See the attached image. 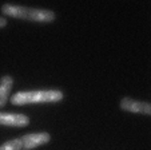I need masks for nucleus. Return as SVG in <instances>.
Instances as JSON below:
<instances>
[{"mask_svg":"<svg viewBox=\"0 0 151 150\" xmlns=\"http://www.w3.org/2000/svg\"><path fill=\"white\" fill-rule=\"evenodd\" d=\"M0 150H23V142L22 138H15L11 141H7L0 146Z\"/></svg>","mask_w":151,"mask_h":150,"instance_id":"0eeeda50","label":"nucleus"},{"mask_svg":"<svg viewBox=\"0 0 151 150\" xmlns=\"http://www.w3.org/2000/svg\"><path fill=\"white\" fill-rule=\"evenodd\" d=\"M6 26H7V20L4 17H0V28H3Z\"/></svg>","mask_w":151,"mask_h":150,"instance_id":"6e6552de","label":"nucleus"},{"mask_svg":"<svg viewBox=\"0 0 151 150\" xmlns=\"http://www.w3.org/2000/svg\"><path fill=\"white\" fill-rule=\"evenodd\" d=\"M22 142H23V150H31L35 147L40 146V145H44L47 142H50L51 136L46 131L43 133H31V134H26V136L20 137Z\"/></svg>","mask_w":151,"mask_h":150,"instance_id":"7ed1b4c3","label":"nucleus"},{"mask_svg":"<svg viewBox=\"0 0 151 150\" xmlns=\"http://www.w3.org/2000/svg\"><path fill=\"white\" fill-rule=\"evenodd\" d=\"M12 85H14V79L9 75H4L0 79V109L4 107L9 98V93H11Z\"/></svg>","mask_w":151,"mask_h":150,"instance_id":"423d86ee","label":"nucleus"},{"mask_svg":"<svg viewBox=\"0 0 151 150\" xmlns=\"http://www.w3.org/2000/svg\"><path fill=\"white\" fill-rule=\"evenodd\" d=\"M120 109L130 113H142L146 115L151 114V105L148 102H140V101H134L131 98H123L119 103Z\"/></svg>","mask_w":151,"mask_h":150,"instance_id":"20e7f679","label":"nucleus"},{"mask_svg":"<svg viewBox=\"0 0 151 150\" xmlns=\"http://www.w3.org/2000/svg\"><path fill=\"white\" fill-rule=\"evenodd\" d=\"M63 93L59 90H36V91H20L11 98L12 105L23 106L28 103H44V102H60Z\"/></svg>","mask_w":151,"mask_h":150,"instance_id":"f03ea898","label":"nucleus"},{"mask_svg":"<svg viewBox=\"0 0 151 150\" xmlns=\"http://www.w3.org/2000/svg\"><path fill=\"white\" fill-rule=\"evenodd\" d=\"M1 12L7 16H12L16 19L31 20V22H40V23H51L55 20L56 15L50 9H39V8H29V7L15 6V4H3Z\"/></svg>","mask_w":151,"mask_h":150,"instance_id":"f257e3e1","label":"nucleus"},{"mask_svg":"<svg viewBox=\"0 0 151 150\" xmlns=\"http://www.w3.org/2000/svg\"><path fill=\"white\" fill-rule=\"evenodd\" d=\"M29 123V118L23 114H11L0 111V125L14 126V128H26Z\"/></svg>","mask_w":151,"mask_h":150,"instance_id":"39448f33","label":"nucleus"}]
</instances>
